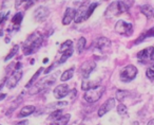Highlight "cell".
I'll list each match as a JSON object with an SVG mask.
<instances>
[{
  "label": "cell",
  "mask_w": 154,
  "mask_h": 125,
  "mask_svg": "<svg viewBox=\"0 0 154 125\" xmlns=\"http://www.w3.org/2000/svg\"><path fill=\"white\" fill-rule=\"evenodd\" d=\"M117 112L120 116H125V114H127V112H128V108H127V106L124 105V104H119V105L117 106Z\"/></svg>",
  "instance_id": "obj_29"
},
{
  "label": "cell",
  "mask_w": 154,
  "mask_h": 125,
  "mask_svg": "<svg viewBox=\"0 0 154 125\" xmlns=\"http://www.w3.org/2000/svg\"><path fill=\"white\" fill-rule=\"evenodd\" d=\"M35 110H36V107H35V106L26 105V106H24V107L21 108V110H20L19 114H18V117H19V118L29 117V116H31L32 114H34Z\"/></svg>",
  "instance_id": "obj_14"
},
{
  "label": "cell",
  "mask_w": 154,
  "mask_h": 125,
  "mask_svg": "<svg viewBox=\"0 0 154 125\" xmlns=\"http://www.w3.org/2000/svg\"><path fill=\"white\" fill-rule=\"evenodd\" d=\"M3 35V32H2V30H0V36H2Z\"/></svg>",
  "instance_id": "obj_39"
},
{
  "label": "cell",
  "mask_w": 154,
  "mask_h": 125,
  "mask_svg": "<svg viewBox=\"0 0 154 125\" xmlns=\"http://www.w3.org/2000/svg\"><path fill=\"white\" fill-rule=\"evenodd\" d=\"M128 95V91L126 90H118L117 93H116V99L118 100V101H122V100L125 99V98Z\"/></svg>",
  "instance_id": "obj_30"
},
{
  "label": "cell",
  "mask_w": 154,
  "mask_h": 125,
  "mask_svg": "<svg viewBox=\"0 0 154 125\" xmlns=\"http://www.w3.org/2000/svg\"><path fill=\"white\" fill-rule=\"evenodd\" d=\"M22 78V71L20 69H15V71L7 79L5 83H7V87L9 89H13L14 87H16V85L18 84V82L20 81V79Z\"/></svg>",
  "instance_id": "obj_7"
},
{
  "label": "cell",
  "mask_w": 154,
  "mask_h": 125,
  "mask_svg": "<svg viewBox=\"0 0 154 125\" xmlns=\"http://www.w3.org/2000/svg\"><path fill=\"white\" fill-rule=\"evenodd\" d=\"M62 116V110L61 109H56L54 110L53 112H51V114H50V120H57L58 118H60V117Z\"/></svg>",
  "instance_id": "obj_27"
},
{
  "label": "cell",
  "mask_w": 154,
  "mask_h": 125,
  "mask_svg": "<svg viewBox=\"0 0 154 125\" xmlns=\"http://www.w3.org/2000/svg\"><path fill=\"white\" fill-rule=\"evenodd\" d=\"M71 48H73V41L70 40V39H68V40H66L64 43H62L61 45H60L59 51L61 52V53H63L64 51H66V50L71 49Z\"/></svg>",
  "instance_id": "obj_26"
},
{
  "label": "cell",
  "mask_w": 154,
  "mask_h": 125,
  "mask_svg": "<svg viewBox=\"0 0 154 125\" xmlns=\"http://www.w3.org/2000/svg\"><path fill=\"white\" fill-rule=\"evenodd\" d=\"M95 47L100 51H105V50L109 49L111 47V40L108 39L107 37H99L95 41Z\"/></svg>",
  "instance_id": "obj_13"
},
{
  "label": "cell",
  "mask_w": 154,
  "mask_h": 125,
  "mask_svg": "<svg viewBox=\"0 0 154 125\" xmlns=\"http://www.w3.org/2000/svg\"><path fill=\"white\" fill-rule=\"evenodd\" d=\"M68 105V102H61V101H58V102H56V103H53V104H51V107H55V108H61V107H63V106H66Z\"/></svg>",
  "instance_id": "obj_31"
},
{
  "label": "cell",
  "mask_w": 154,
  "mask_h": 125,
  "mask_svg": "<svg viewBox=\"0 0 154 125\" xmlns=\"http://www.w3.org/2000/svg\"><path fill=\"white\" fill-rule=\"evenodd\" d=\"M115 32L120 35L130 36L133 33V26L132 24H129L124 20H118L115 24Z\"/></svg>",
  "instance_id": "obj_6"
},
{
  "label": "cell",
  "mask_w": 154,
  "mask_h": 125,
  "mask_svg": "<svg viewBox=\"0 0 154 125\" xmlns=\"http://www.w3.org/2000/svg\"><path fill=\"white\" fill-rule=\"evenodd\" d=\"M97 5H98V3H97V2L91 3V5H89V7H88V10H87V19H88V18L90 17L91 15H92L93 12H94V10L96 9Z\"/></svg>",
  "instance_id": "obj_28"
},
{
  "label": "cell",
  "mask_w": 154,
  "mask_h": 125,
  "mask_svg": "<svg viewBox=\"0 0 154 125\" xmlns=\"http://www.w3.org/2000/svg\"><path fill=\"white\" fill-rule=\"evenodd\" d=\"M56 81V74H53V75H50L45 78L43 80H41L40 82L36 83L35 85H32V88L30 89V95H35V93H38L40 91H42L43 89L48 88V87L52 86V85L55 83Z\"/></svg>",
  "instance_id": "obj_3"
},
{
  "label": "cell",
  "mask_w": 154,
  "mask_h": 125,
  "mask_svg": "<svg viewBox=\"0 0 154 125\" xmlns=\"http://www.w3.org/2000/svg\"><path fill=\"white\" fill-rule=\"evenodd\" d=\"M86 43H87V40L85 37H80V38L78 39V41H77V52H78L79 54L85 50Z\"/></svg>",
  "instance_id": "obj_21"
},
{
  "label": "cell",
  "mask_w": 154,
  "mask_h": 125,
  "mask_svg": "<svg viewBox=\"0 0 154 125\" xmlns=\"http://www.w3.org/2000/svg\"><path fill=\"white\" fill-rule=\"evenodd\" d=\"M42 43H43V36L41 33L34 32L32 34H30L28 38H26V40L22 45L23 54L24 55H31V54H33L40 48Z\"/></svg>",
  "instance_id": "obj_1"
},
{
  "label": "cell",
  "mask_w": 154,
  "mask_h": 125,
  "mask_svg": "<svg viewBox=\"0 0 154 125\" xmlns=\"http://www.w3.org/2000/svg\"><path fill=\"white\" fill-rule=\"evenodd\" d=\"M95 67H96V62H93V60H87V62H85L82 64L79 69L80 75L84 79H88L89 75L91 74V72L95 69Z\"/></svg>",
  "instance_id": "obj_8"
},
{
  "label": "cell",
  "mask_w": 154,
  "mask_h": 125,
  "mask_svg": "<svg viewBox=\"0 0 154 125\" xmlns=\"http://www.w3.org/2000/svg\"><path fill=\"white\" fill-rule=\"evenodd\" d=\"M115 103H116V100L114 99V98H110L109 100H107V101L99 107L98 117H103V116H105L107 112H109L112 108L115 107Z\"/></svg>",
  "instance_id": "obj_10"
},
{
  "label": "cell",
  "mask_w": 154,
  "mask_h": 125,
  "mask_svg": "<svg viewBox=\"0 0 154 125\" xmlns=\"http://www.w3.org/2000/svg\"><path fill=\"white\" fill-rule=\"evenodd\" d=\"M15 125H28V121H21V122L17 123V124Z\"/></svg>",
  "instance_id": "obj_36"
},
{
  "label": "cell",
  "mask_w": 154,
  "mask_h": 125,
  "mask_svg": "<svg viewBox=\"0 0 154 125\" xmlns=\"http://www.w3.org/2000/svg\"><path fill=\"white\" fill-rule=\"evenodd\" d=\"M22 19H23V14H22L21 12H18V13L15 14V15L13 16V18H12V24H15V26H19V24H21Z\"/></svg>",
  "instance_id": "obj_22"
},
{
  "label": "cell",
  "mask_w": 154,
  "mask_h": 125,
  "mask_svg": "<svg viewBox=\"0 0 154 125\" xmlns=\"http://www.w3.org/2000/svg\"><path fill=\"white\" fill-rule=\"evenodd\" d=\"M37 0H29V1H26V10H28V9H30L31 7H32L33 5H34L35 2H36Z\"/></svg>",
  "instance_id": "obj_33"
},
{
  "label": "cell",
  "mask_w": 154,
  "mask_h": 125,
  "mask_svg": "<svg viewBox=\"0 0 154 125\" xmlns=\"http://www.w3.org/2000/svg\"><path fill=\"white\" fill-rule=\"evenodd\" d=\"M137 74V68L133 65H128L120 71L119 78L124 83H129L135 79Z\"/></svg>",
  "instance_id": "obj_5"
},
{
  "label": "cell",
  "mask_w": 154,
  "mask_h": 125,
  "mask_svg": "<svg viewBox=\"0 0 154 125\" xmlns=\"http://www.w3.org/2000/svg\"><path fill=\"white\" fill-rule=\"evenodd\" d=\"M23 1L24 2H26V1H29V0H22V2H23Z\"/></svg>",
  "instance_id": "obj_41"
},
{
  "label": "cell",
  "mask_w": 154,
  "mask_h": 125,
  "mask_svg": "<svg viewBox=\"0 0 154 125\" xmlns=\"http://www.w3.org/2000/svg\"><path fill=\"white\" fill-rule=\"evenodd\" d=\"M98 86H100V85H99V83L97 81H84L82 83V89L85 91L89 90V89L96 88Z\"/></svg>",
  "instance_id": "obj_16"
},
{
  "label": "cell",
  "mask_w": 154,
  "mask_h": 125,
  "mask_svg": "<svg viewBox=\"0 0 154 125\" xmlns=\"http://www.w3.org/2000/svg\"><path fill=\"white\" fill-rule=\"evenodd\" d=\"M70 118H71V114H63V116H61L60 118H58L57 120L52 122L50 125H66L69 121H70Z\"/></svg>",
  "instance_id": "obj_18"
},
{
  "label": "cell",
  "mask_w": 154,
  "mask_h": 125,
  "mask_svg": "<svg viewBox=\"0 0 154 125\" xmlns=\"http://www.w3.org/2000/svg\"><path fill=\"white\" fill-rule=\"evenodd\" d=\"M150 59H151V60H154V48H153V49H152L151 56H150Z\"/></svg>",
  "instance_id": "obj_37"
},
{
  "label": "cell",
  "mask_w": 154,
  "mask_h": 125,
  "mask_svg": "<svg viewBox=\"0 0 154 125\" xmlns=\"http://www.w3.org/2000/svg\"><path fill=\"white\" fill-rule=\"evenodd\" d=\"M69 93H70V88H69V85H66V84L58 85V86L55 87V89H54V91H53L54 97H55V99H57V100L63 99V98L66 97Z\"/></svg>",
  "instance_id": "obj_9"
},
{
  "label": "cell",
  "mask_w": 154,
  "mask_h": 125,
  "mask_svg": "<svg viewBox=\"0 0 154 125\" xmlns=\"http://www.w3.org/2000/svg\"><path fill=\"white\" fill-rule=\"evenodd\" d=\"M133 5V0H116L109 5L106 11V16H118L127 12Z\"/></svg>",
  "instance_id": "obj_2"
},
{
  "label": "cell",
  "mask_w": 154,
  "mask_h": 125,
  "mask_svg": "<svg viewBox=\"0 0 154 125\" xmlns=\"http://www.w3.org/2000/svg\"><path fill=\"white\" fill-rule=\"evenodd\" d=\"M140 12L143 14V15L146 16L147 18H150L152 15H153V8L151 7V5H143V7L140 8Z\"/></svg>",
  "instance_id": "obj_20"
},
{
  "label": "cell",
  "mask_w": 154,
  "mask_h": 125,
  "mask_svg": "<svg viewBox=\"0 0 154 125\" xmlns=\"http://www.w3.org/2000/svg\"><path fill=\"white\" fill-rule=\"evenodd\" d=\"M153 47H149V48H146V49L141 50L137 53V58L141 62H145L146 59H150V56H151V52Z\"/></svg>",
  "instance_id": "obj_15"
},
{
  "label": "cell",
  "mask_w": 154,
  "mask_h": 125,
  "mask_svg": "<svg viewBox=\"0 0 154 125\" xmlns=\"http://www.w3.org/2000/svg\"><path fill=\"white\" fill-rule=\"evenodd\" d=\"M21 2H22V0H16V1H15V7L18 8L20 5H21Z\"/></svg>",
  "instance_id": "obj_35"
},
{
  "label": "cell",
  "mask_w": 154,
  "mask_h": 125,
  "mask_svg": "<svg viewBox=\"0 0 154 125\" xmlns=\"http://www.w3.org/2000/svg\"><path fill=\"white\" fill-rule=\"evenodd\" d=\"M146 73H147V76L150 80H154V68H149Z\"/></svg>",
  "instance_id": "obj_32"
},
{
  "label": "cell",
  "mask_w": 154,
  "mask_h": 125,
  "mask_svg": "<svg viewBox=\"0 0 154 125\" xmlns=\"http://www.w3.org/2000/svg\"><path fill=\"white\" fill-rule=\"evenodd\" d=\"M153 16H154V12H153Z\"/></svg>",
  "instance_id": "obj_42"
},
{
  "label": "cell",
  "mask_w": 154,
  "mask_h": 125,
  "mask_svg": "<svg viewBox=\"0 0 154 125\" xmlns=\"http://www.w3.org/2000/svg\"><path fill=\"white\" fill-rule=\"evenodd\" d=\"M18 50H19V46H18V45L14 46V47L11 49V51L9 52V54H8V55L5 56V62H8V60H10V59H12V58H13L14 56H15L16 54H17Z\"/></svg>",
  "instance_id": "obj_25"
},
{
  "label": "cell",
  "mask_w": 154,
  "mask_h": 125,
  "mask_svg": "<svg viewBox=\"0 0 154 125\" xmlns=\"http://www.w3.org/2000/svg\"><path fill=\"white\" fill-rule=\"evenodd\" d=\"M74 71H75V67H71L70 69L66 70L61 74V76H60V81L61 82H66V81L71 80L73 78V75H74Z\"/></svg>",
  "instance_id": "obj_17"
},
{
  "label": "cell",
  "mask_w": 154,
  "mask_h": 125,
  "mask_svg": "<svg viewBox=\"0 0 154 125\" xmlns=\"http://www.w3.org/2000/svg\"><path fill=\"white\" fill-rule=\"evenodd\" d=\"M5 17H7V15H5V13H0V24H1L3 21H5Z\"/></svg>",
  "instance_id": "obj_34"
},
{
  "label": "cell",
  "mask_w": 154,
  "mask_h": 125,
  "mask_svg": "<svg viewBox=\"0 0 154 125\" xmlns=\"http://www.w3.org/2000/svg\"><path fill=\"white\" fill-rule=\"evenodd\" d=\"M148 37H154V27L153 28H151L150 30H148L147 32L143 33L141 36H139L138 38L136 39V41H135V43H141V41L143 40L145 38H148Z\"/></svg>",
  "instance_id": "obj_19"
},
{
  "label": "cell",
  "mask_w": 154,
  "mask_h": 125,
  "mask_svg": "<svg viewBox=\"0 0 154 125\" xmlns=\"http://www.w3.org/2000/svg\"><path fill=\"white\" fill-rule=\"evenodd\" d=\"M72 54H73V48H71V49L64 51L63 53H62V55H61V57H60L58 64H63V62H66L69 57H71V55H72Z\"/></svg>",
  "instance_id": "obj_24"
},
{
  "label": "cell",
  "mask_w": 154,
  "mask_h": 125,
  "mask_svg": "<svg viewBox=\"0 0 154 125\" xmlns=\"http://www.w3.org/2000/svg\"><path fill=\"white\" fill-rule=\"evenodd\" d=\"M42 71H43V67L39 68V69L37 70L36 73H35L34 75H33L32 78H31V80L29 81V83H28V84H26V87H28V88H30V87H32V85H34V82L37 80V79H38V76L40 75V73H41V72H42Z\"/></svg>",
  "instance_id": "obj_23"
},
{
  "label": "cell",
  "mask_w": 154,
  "mask_h": 125,
  "mask_svg": "<svg viewBox=\"0 0 154 125\" xmlns=\"http://www.w3.org/2000/svg\"><path fill=\"white\" fill-rule=\"evenodd\" d=\"M105 92V87L103 86H98L96 88L93 89H89V90L86 91L84 95V99L86 100L88 103H95L97 102L99 99L101 98V95Z\"/></svg>",
  "instance_id": "obj_4"
},
{
  "label": "cell",
  "mask_w": 154,
  "mask_h": 125,
  "mask_svg": "<svg viewBox=\"0 0 154 125\" xmlns=\"http://www.w3.org/2000/svg\"><path fill=\"white\" fill-rule=\"evenodd\" d=\"M133 125H138V122H134L133 123Z\"/></svg>",
  "instance_id": "obj_40"
},
{
  "label": "cell",
  "mask_w": 154,
  "mask_h": 125,
  "mask_svg": "<svg viewBox=\"0 0 154 125\" xmlns=\"http://www.w3.org/2000/svg\"><path fill=\"white\" fill-rule=\"evenodd\" d=\"M75 15H76V10L73 9V8H68L66 10L63 14V18H62V24L64 26H68L70 24L71 22L74 20L75 18Z\"/></svg>",
  "instance_id": "obj_12"
},
{
  "label": "cell",
  "mask_w": 154,
  "mask_h": 125,
  "mask_svg": "<svg viewBox=\"0 0 154 125\" xmlns=\"http://www.w3.org/2000/svg\"><path fill=\"white\" fill-rule=\"evenodd\" d=\"M50 15V10L47 7H39L38 9H36V11L34 12V18L36 21L42 22L49 17Z\"/></svg>",
  "instance_id": "obj_11"
},
{
  "label": "cell",
  "mask_w": 154,
  "mask_h": 125,
  "mask_svg": "<svg viewBox=\"0 0 154 125\" xmlns=\"http://www.w3.org/2000/svg\"><path fill=\"white\" fill-rule=\"evenodd\" d=\"M147 125H154V119H152L151 121H149V122H148V124Z\"/></svg>",
  "instance_id": "obj_38"
}]
</instances>
